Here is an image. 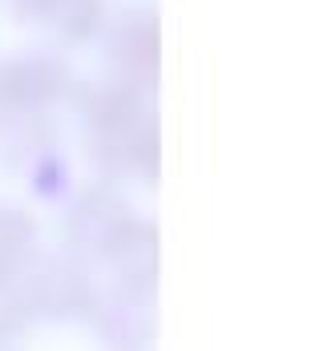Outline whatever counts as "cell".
Here are the masks:
<instances>
[{
  "label": "cell",
  "mask_w": 319,
  "mask_h": 351,
  "mask_svg": "<svg viewBox=\"0 0 319 351\" xmlns=\"http://www.w3.org/2000/svg\"><path fill=\"white\" fill-rule=\"evenodd\" d=\"M113 53H117L126 77H142V69H158V25H154V16H145V21L130 16L113 40Z\"/></svg>",
  "instance_id": "1"
}]
</instances>
